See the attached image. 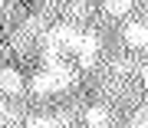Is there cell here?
Masks as SVG:
<instances>
[{"label": "cell", "mask_w": 148, "mask_h": 128, "mask_svg": "<svg viewBox=\"0 0 148 128\" xmlns=\"http://www.w3.org/2000/svg\"><path fill=\"white\" fill-rule=\"evenodd\" d=\"M20 89H23L20 72L16 69H0V92L3 95H20Z\"/></svg>", "instance_id": "6da1fadb"}, {"label": "cell", "mask_w": 148, "mask_h": 128, "mask_svg": "<svg viewBox=\"0 0 148 128\" xmlns=\"http://www.w3.org/2000/svg\"><path fill=\"white\" fill-rule=\"evenodd\" d=\"M142 82L148 85V66H145V69H142Z\"/></svg>", "instance_id": "ba28073f"}, {"label": "cell", "mask_w": 148, "mask_h": 128, "mask_svg": "<svg viewBox=\"0 0 148 128\" xmlns=\"http://www.w3.org/2000/svg\"><path fill=\"white\" fill-rule=\"evenodd\" d=\"M125 39L132 43V46H138V49H148V27L145 23H128Z\"/></svg>", "instance_id": "3957f363"}, {"label": "cell", "mask_w": 148, "mask_h": 128, "mask_svg": "<svg viewBox=\"0 0 148 128\" xmlns=\"http://www.w3.org/2000/svg\"><path fill=\"white\" fill-rule=\"evenodd\" d=\"M76 53H79V63L86 66V69H89V66L95 63V53H99V39H95V36H82V39H79V49H76Z\"/></svg>", "instance_id": "7a4b0ae2"}, {"label": "cell", "mask_w": 148, "mask_h": 128, "mask_svg": "<svg viewBox=\"0 0 148 128\" xmlns=\"http://www.w3.org/2000/svg\"><path fill=\"white\" fill-rule=\"evenodd\" d=\"M33 92H56L53 89V79H49L46 72H36V76H33Z\"/></svg>", "instance_id": "8992f818"}, {"label": "cell", "mask_w": 148, "mask_h": 128, "mask_svg": "<svg viewBox=\"0 0 148 128\" xmlns=\"http://www.w3.org/2000/svg\"><path fill=\"white\" fill-rule=\"evenodd\" d=\"M86 125L89 128H106L109 125V112L106 108H89V112H86Z\"/></svg>", "instance_id": "277c9868"}, {"label": "cell", "mask_w": 148, "mask_h": 128, "mask_svg": "<svg viewBox=\"0 0 148 128\" xmlns=\"http://www.w3.org/2000/svg\"><path fill=\"white\" fill-rule=\"evenodd\" d=\"M106 10L112 16H125L128 10H132V0H106Z\"/></svg>", "instance_id": "5b68a950"}, {"label": "cell", "mask_w": 148, "mask_h": 128, "mask_svg": "<svg viewBox=\"0 0 148 128\" xmlns=\"http://www.w3.org/2000/svg\"><path fill=\"white\" fill-rule=\"evenodd\" d=\"M27 128H59V125L53 122V118H33V122H30Z\"/></svg>", "instance_id": "52a82bcc"}]
</instances>
